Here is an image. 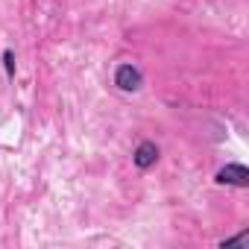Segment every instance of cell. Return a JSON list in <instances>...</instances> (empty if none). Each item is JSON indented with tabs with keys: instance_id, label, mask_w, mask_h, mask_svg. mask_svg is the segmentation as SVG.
I'll use <instances>...</instances> for the list:
<instances>
[{
	"instance_id": "obj_1",
	"label": "cell",
	"mask_w": 249,
	"mask_h": 249,
	"mask_svg": "<svg viewBox=\"0 0 249 249\" xmlns=\"http://www.w3.org/2000/svg\"><path fill=\"white\" fill-rule=\"evenodd\" d=\"M114 82H117L123 91H135V88L141 85V73H138L132 65H120V68H117V76H114Z\"/></svg>"
},
{
	"instance_id": "obj_3",
	"label": "cell",
	"mask_w": 249,
	"mask_h": 249,
	"mask_svg": "<svg viewBox=\"0 0 249 249\" xmlns=\"http://www.w3.org/2000/svg\"><path fill=\"white\" fill-rule=\"evenodd\" d=\"M217 179H220V182H231V185H246V167L231 164V167L220 170V176H217Z\"/></svg>"
},
{
	"instance_id": "obj_2",
	"label": "cell",
	"mask_w": 249,
	"mask_h": 249,
	"mask_svg": "<svg viewBox=\"0 0 249 249\" xmlns=\"http://www.w3.org/2000/svg\"><path fill=\"white\" fill-rule=\"evenodd\" d=\"M156 159H159V150H156V144H150V141H144V144L135 150V164H138V167H150Z\"/></svg>"
}]
</instances>
